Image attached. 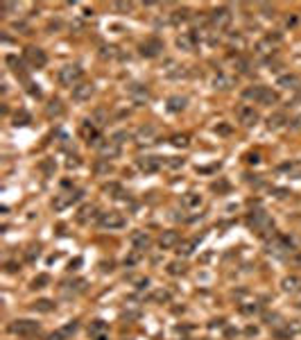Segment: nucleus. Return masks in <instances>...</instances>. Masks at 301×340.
I'll return each mask as SVG.
<instances>
[{"instance_id": "09e8293b", "label": "nucleus", "mask_w": 301, "mask_h": 340, "mask_svg": "<svg viewBox=\"0 0 301 340\" xmlns=\"http://www.w3.org/2000/svg\"><path fill=\"white\" fill-rule=\"evenodd\" d=\"M229 43H233V45H238V48H242L244 39H242L240 34H231V36H229Z\"/></svg>"}, {"instance_id": "bb28decb", "label": "nucleus", "mask_w": 301, "mask_h": 340, "mask_svg": "<svg viewBox=\"0 0 301 340\" xmlns=\"http://www.w3.org/2000/svg\"><path fill=\"white\" fill-rule=\"evenodd\" d=\"M281 286H283V290L290 293V295L301 293V277H297V274H290V277H285L283 281H281Z\"/></svg>"}, {"instance_id": "4be33fe9", "label": "nucleus", "mask_w": 301, "mask_h": 340, "mask_svg": "<svg viewBox=\"0 0 301 340\" xmlns=\"http://www.w3.org/2000/svg\"><path fill=\"white\" fill-rule=\"evenodd\" d=\"M84 290H86V281H84V279H75V281L61 283V293H64V297L79 295V293H84Z\"/></svg>"}, {"instance_id": "423d86ee", "label": "nucleus", "mask_w": 301, "mask_h": 340, "mask_svg": "<svg viewBox=\"0 0 301 340\" xmlns=\"http://www.w3.org/2000/svg\"><path fill=\"white\" fill-rule=\"evenodd\" d=\"M281 43V34L276 32V34H267L265 39H261L256 45H254V53H256V57L261 59H270L272 55H276V45Z\"/></svg>"}, {"instance_id": "1a4fd4ad", "label": "nucleus", "mask_w": 301, "mask_h": 340, "mask_svg": "<svg viewBox=\"0 0 301 340\" xmlns=\"http://www.w3.org/2000/svg\"><path fill=\"white\" fill-rule=\"evenodd\" d=\"M209 18H211V25H213L215 30H227L233 21V12L229 7H215Z\"/></svg>"}, {"instance_id": "f03ea898", "label": "nucleus", "mask_w": 301, "mask_h": 340, "mask_svg": "<svg viewBox=\"0 0 301 340\" xmlns=\"http://www.w3.org/2000/svg\"><path fill=\"white\" fill-rule=\"evenodd\" d=\"M242 98L249 102H256V105H265V107H272L279 102V93L272 91L270 86H263V84L247 86L242 91Z\"/></svg>"}, {"instance_id": "a18cd8bd", "label": "nucleus", "mask_w": 301, "mask_h": 340, "mask_svg": "<svg viewBox=\"0 0 301 340\" xmlns=\"http://www.w3.org/2000/svg\"><path fill=\"white\" fill-rule=\"evenodd\" d=\"M166 166H168V168H181V166H183V159H179V157H168Z\"/></svg>"}, {"instance_id": "de8ad7c7", "label": "nucleus", "mask_w": 301, "mask_h": 340, "mask_svg": "<svg viewBox=\"0 0 301 340\" xmlns=\"http://www.w3.org/2000/svg\"><path fill=\"white\" fill-rule=\"evenodd\" d=\"M288 127H290V129H294V132H297V129H301V114H299V116H294V118L290 120Z\"/></svg>"}, {"instance_id": "864d4df0", "label": "nucleus", "mask_w": 301, "mask_h": 340, "mask_svg": "<svg viewBox=\"0 0 301 340\" xmlns=\"http://www.w3.org/2000/svg\"><path fill=\"white\" fill-rule=\"evenodd\" d=\"M276 193V198H285V195H290V190H285V188H272Z\"/></svg>"}, {"instance_id": "9b49d317", "label": "nucleus", "mask_w": 301, "mask_h": 340, "mask_svg": "<svg viewBox=\"0 0 301 340\" xmlns=\"http://www.w3.org/2000/svg\"><path fill=\"white\" fill-rule=\"evenodd\" d=\"M23 57H25V62L30 64L32 68H43L45 64H48V55L41 48H36V45H27V48L23 50Z\"/></svg>"}, {"instance_id": "b1692460", "label": "nucleus", "mask_w": 301, "mask_h": 340, "mask_svg": "<svg viewBox=\"0 0 301 340\" xmlns=\"http://www.w3.org/2000/svg\"><path fill=\"white\" fill-rule=\"evenodd\" d=\"M281 88H294V91H299L301 88V77L294 75V73H285V75L279 77V82H276Z\"/></svg>"}, {"instance_id": "c9c22d12", "label": "nucleus", "mask_w": 301, "mask_h": 340, "mask_svg": "<svg viewBox=\"0 0 301 340\" xmlns=\"http://www.w3.org/2000/svg\"><path fill=\"white\" fill-rule=\"evenodd\" d=\"M95 211H97V209L93 207V204H86V207H84L82 211L77 213V220H79V222H88V218L95 216Z\"/></svg>"}, {"instance_id": "f3484780", "label": "nucleus", "mask_w": 301, "mask_h": 340, "mask_svg": "<svg viewBox=\"0 0 301 340\" xmlns=\"http://www.w3.org/2000/svg\"><path fill=\"white\" fill-rule=\"evenodd\" d=\"M179 243H181V236H179V231H175V229H168V231H163V234L159 236V245H161V250L179 248Z\"/></svg>"}, {"instance_id": "7ed1b4c3", "label": "nucleus", "mask_w": 301, "mask_h": 340, "mask_svg": "<svg viewBox=\"0 0 301 340\" xmlns=\"http://www.w3.org/2000/svg\"><path fill=\"white\" fill-rule=\"evenodd\" d=\"M267 254L272 256H281V259H285V256H290L294 252V240L288 238V236H281V234H274L272 238H267V245H265Z\"/></svg>"}, {"instance_id": "603ef678", "label": "nucleus", "mask_w": 301, "mask_h": 340, "mask_svg": "<svg viewBox=\"0 0 301 340\" xmlns=\"http://www.w3.org/2000/svg\"><path fill=\"white\" fill-rule=\"evenodd\" d=\"M27 120H30V116H27V114H21V116H16V123H14V125H25Z\"/></svg>"}, {"instance_id": "a19ab883", "label": "nucleus", "mask_w": 301, "mask_h": 340, "mask_svg": "<svg viewBox=\"0 0 301 340\" xmlns=\"http://www.w3.org/2000/svg\"><path fill=\"white\" fill-rule=\"evenodd\" d=\"M102 57L105 59H114V57H118V48L116 45H102Z\"/></svg>"}, {"instance_id": "2f4dec72", "label": "nucleus", "mask_w": 301, "mask_h": 340, "mask_svg": "<svg viewBox=\"0 0 301 340\" xmlns=\"http://www.w3.org/2000/svg\"><path fill=\"white\" fill-rule=\"evenodd\" d=\"M188 18H190V12H188L186 7L175 9V12L170 14V23H172V25H179V23H186Z\"/></svg>"}, {"instance_id": "4d7b16f0", "label": "nucleus", "mask_w": 301, "mask_h": 340, "mask_svg": "<svg viewBox=\"0 0 301 340\" xmlns=\"http://www.w3.org/2000/svg\"><path fill=\"white\" fill-rule=\"evenodd\" d=\"M215 132H220V134H229V127H227V125H220V127H215Z\"/></svg>"}, {"instance_id": "4c0bfd02", "label": "nucleus", "mask_w": 301, "mask_h": 340, "mask_svg": "<svg viewBox=\"0 0 301 340\" xmlns=\"http://www.w3.org/2000/svg\"><path fill=\"white\" fill-rule=\"evenodd\" d=\"M261 309H263V304H258V302H249V304H240V313L244 315H254V313H261Z\"/></svg>"}, {"instance_id": "49530a36", "label": "nucleus", "mask_w": 301, "mask_h": 340, "mask_svg": "<svg viewBox=\"0 0 301 340\" xmlns=\"http://www.w3.org/2000/svg\"><path fill=\"white\" fill-rule=\"evenodd\" d=\"M131 7H134L131 3H114V9H116V12H131Z\"/></svg>"}, {"instance_id": "72a5a7b5", "label": "nucleus", "mask_w": 301, "mask_h": 340, "mask_svg": "<svg viewBox=\"0 0 301 340\" xmlns=\"http://www.w3.org/2000/svg\"><path fill=\"white\" fill-rule=\"evenodd\" d=\"M32 309L39 311V313H50V311H55V302H50V300H36L34 304H32Z\"/></svg>"}, {"instance_id": "f257e3e1", "label": "nucleus", "mask_w": 301, "mask_h": 340, "mask_svg": "<svg viewBox=\"0 0 301 340\" xmlns=\"http://www.w3.org/2000/svg\"><path fill=\"white\" fill-rule=\"evenodd\" d=\"M247 225H249V229L256 231V234L263 236V238H272V236H274V222H272V218L267 216L263 209H256V211L249 213Z\"/></svg>"}, {"instance_id": "79ce46f5", "label": "nucleus", "mask_w": 301, "mask_h": 340, "mask_svg": "<svg viewBox=\"0 0 301 340\" xmlns=\"http://www.w3.org/2000/svg\"><path fill=\"white\" fill-rule=\"evenodd\" d=\"M140 256H143V252H138V250H134L129 256H125V265L127 268H131V265H136L140 261Z\"/></svg>"}, {"instance_id": "c756f323", "label": "nucleus", "mask_w": 301, "mask_h": 340, "mask_svg": "<svg viewBox=\"0 0 301 340\" xmlns=\"http://www.w3.org/2000/svg\"><path fill=\"white\" fill-rule=\"evenodd\" d=\"M186 98L183 95H172L170 100H168V111H172V114H179V111L186 109Z\"/></svg>"}, {"instance_id": "ea45409f", "label": "nucleus", "mask_w": 301, "mask_h": 340, "mask_svg": "<svg viewBox=\"0 0 301 340\" xmlns=\"http://www.w3.org/2000/svg\"><path fill=\"white\" fill-rule=\"evenodd\" d=\"M50 283V277L48 274H39V277L32 279V288H45Z\"/></svg>"}, {"instance_id": "052dcab7", "label": "nucleus", "mask_w": 301, "mask_h": 340, "mask_svg": "<svg viewBox=\"0 0 301 340\" xmlns=\"http://www.w3.org/2000/svg\"><path fill=\"white\" fill-rule=\"evenodd\" d=\"M301 102V88H299V93H297V98H294V105H299Z\"/></svg>"}, {"instance_id": "412c9836", "label": "nucleus", "mask_w": 301, "mask_h": 340, "mask_svg": "<svg viewBox=\"0 0 301 340\" xmlns=\"http://www.w3.org/2000/svg\"><path fill=\"white\" fill-rule=\"evenodd\" d=\"M131 245H134V250H138V252H145V250L149 248V243H152V238H149L147 231H134V234L129 236Z\"/></svg>"}, {"instance_id": "58836bf2", "label": "nucleus", "mask_w": 301, "mask_h": 340, "mask_svg": "<svg viewBox=\"0 0 301 340\" xmlns=\"http://www.w3.org/2000/svg\"><path fill=\"white\" fill-rule=\"evenodd\" d=\"M183 270H186V265L181 263V261H172V263H168V272L170 274H183Z\"/></svg>"}, {"instance_id": "473e14b6", "label": "nucleus", "mask_w": 301, "mask_h": 340, "mask_svg": "<svg viewBox=\"0 0 301 340\" xmlns=\"http://www.w3.org/2000/svg\"><path fill=\"white\" fill-rule=\"evenodd\" d=\"M285 123H290V120L285 118V114H274V116H270V120H267V127L279 129V127H283Z\"/></svg>"}, {"instance_id": "cd10ccee", "label": "nucleus", "mask_w": 301, "mask_h": 340, "mask_svg": "<svg viewBox=\"0 0 301 340\" xmlns=\"http://www.w3.org/2000/svg\"><path fill=\"white\" fill-rule=\"evenodd\" d=\"M202 238H190V240H181L179 248H177V254L179 256H190L192 252H195V248L199 245Z\"/></svg>"}, {"instance_id": "c85d7f7f", "label": "nucleus", "mask_w": 301, "mask_h": 340, "mask_svg": "<svg viewBox=\"0 0 301 340\" xmlns=\"http://www.w3.org/2000/svg\"><path fill=\"white\" fill-rule=\"evenodd\" d=\"M7 64L12 66V71L16 73V77H21V80H27V71H25V66H23L21 59H16L14 55H9V57H7Z\"/></svg>"}, {"instance_id": "6e6d98bb", "label": "nucleus", "mask_w": 301, "mask_h": 340, "mask_svg": "<svg viewBox=\"0 0 301 340\" xmlns=\"http://www.w3.org/2000/svg\"><path fill=\"white\" fill-rule=\"evenodd\" d=\"M79 166V159L77 157H70V161H68V168H77Z\"/></svg>"}, {"instance_id": "f704fd0d", "label": "nucleus", "mask_w": 301, "mask_h": 340, "mask_svg": "<svg viewBox=\"0 0 301 340\" xmlns=\"http://www.w3.org/2000/svg\"><path fill=\"white\" fill-rule=\"evenodd\" d=\"M105 193H109L111 198H116V200H122V198H125V190H122L120 184H107V186H105Z\"/></svg>"}, {"instance_id": "dca6fc26", "label": "nucleus", "mask_w": 301, "mask_h": 340, "mask_svg": "<svg viewBox=\"0 0 301 340\" xmlns=\"http://www.w3.org/2000/svg\"><path fill=\"white\" fill-rule=\"evenodd\" d=\"M120 143H116L114 138H107V141H102L100 143V148H97V152H100V157L105 161H109V159H116V157L120 155Z\"/></svg>"}, {"instance_id": "a878e982", "label": "nucleus", "mask_w": 301, "mask_h": 340, "mask_svg": "<svg viewBox=\"0 0 301 340\" xmlns=\"http://www.w3.org/2000/svg\"><path fill=\"white\" fill-rule=\"evenodd\" d=\"M279 172L292 177V179H301V161H285L279 166Z\"/></svg>"}, {"instance_id": "e433bc0d", "label": "nucleus", "mask_w": 301, "mask_h": 340, "mask_svg": "<svg viewBox=\"0 0 301 340\" xmlns=\"http://www.w3.org/2000/svg\"><path fill=\"white\" fill-rule=\"evenodd\" d=\"M170 143L175 148H188L190 145V138H188V134H175V136L170 138Z\"/></svg>"}, {"instance_id": "680f3d73", "label": "nucleus", "mask_w": 301, "mask_h": 340, "mask_svg": "<svg viewBox=\"0 0 301 340\" xmlns=\"http://www.w3.org/2000/svg\"><path fill=\"white\" fill-rule=\"evenodd\" d=\"M100 340H105V338H100Z\"/></svg>"}, {"instance_id": "5701e85b", "label": "nucleus", "mask_w": 301, "mask_h": 340, "mask_svg": "<svg viewBox=\"0 0 301 340\" xmlns=\"http://www.w3.org/2000/svg\"><path fill=\"white\" fill-rule=\"evenodd\" d=\"M236 86V77L233 75H227V73H218V75L213 77V88H218V91H229V88Z\"/></svg>"}, {"instance_id": "393cba45", "label": "nucleus", "mask_w": 301, "mask_h": 340, "mask_svg": "<svg viewBox=\"0 0 301 340\" xmlns=\"http://www.w3.org/2000/svg\"><path fill=\"white\" fill-rule=\"evenodd\" d=\"M202 202H204V198H202L199 193H186L181 198V207L188 209V211H195V209H199Z\"/></svg>"}, {"instance_id": "39448f33", "label": "nucleus", "mask_w": 301, "mask_h": 340, "mask_svg": "<svg viewBox=\"0 0 301 340\" xmlns=\"http://www.w3.org/2000/svg\"><path fill=\"white\" fill-rule=\"evenodd\" d=\"M39 331H41V327L34 320H14L9 324V333H14L18 338H34Z\"/></svg>"}, {"instance_id": "aec40b11", "label": "nucleus", "mask_w": 301, "mask_h": 340, "mask_svg": "<svg viewBox=\"0 0 301 340\" xmlns=\"http://www.w3.org/2000/svg\"><path fill=\"white\" fill-rule=\"evenodd\" d=\"M129 95H131V100L136 102V105H143V102H147L149 100V88L145 86V84H129Z\"/></svg>"}, {"instance_id": "37998d69", "label": "nucleus", "mask_w": 301, "mask_h": 340, "mask_svg": "<svg viewBox=\"0 0 301 340\" xmlns=\"http://www.w3.org/2000/svg\"><path fill=\"white\" fill-rule=\"evenodd\" d=\"M149 300L152 302H170V293L168 290H154Z\"/></svg>"}, {"instance_id": "6ab92c4d", "label": "nucleus", "mask_w": 301, "mask_h": 340, "mask_svg": "<svg viewBox=\"0 0 301 340\" xmlns=\"http://www.w3.org/2000/svg\"><path fill=\"white\" fill-rule=\"evenodd\" d=\"M77 327H79V324H77V320H70V322H66L64 327H59L57 331H53V333H50V338H48V340H68L75 331H77Z\"/></svg>"}, {"instance_id": "4468645a", "label": "nucleus", "mask_w": 301, "mask_h": 340, "mask_svg": "<svg viewBox=\"0 0 301 340\" xmlns=\"http://www.w3.org/2000/svg\"><path fill=\"white\" fill-rule=\"evenodd\" d=\"M236 116H238V123L244 125V127H254V125L258 123V111L254 109V107H249V105H240L238 107V111H236Z\"/></svg>"}, {"instance_id": "20e7f679", "label": "nucleus", "mask_w": 301, "mask_h": 340, "mask_svg": "<svg viewBox=\"0 0 301 340\" xmlns=\"http://www.w3.org/2000/svg\"><path fill=\"white\" fill-rule=\"evenodd\" d=\"M82 77H84V71L77 66V64H68V66L59 68V73H57L59 84L61 86H70V88L82 84Z\"/></svg>"}, {"instance_id": "9d476101", "label": "nucleus", "mask_w": 301, "mask_h": 340, "mask_svg": "<svg viewBox=\"0 0 301 340\" xmlns=\"http://www.w3.org/2000/svg\"><path fill=\"white\" fill-rule=\"evenodd\" d=\"M79 200H82V190H77V188H73V190H64V193L55 195L53 207H55V211H64V209H68L70 204L79 202Z\"/></svg>"}, {"instance_id": "bf43d9fd", "label": "nucleus", "mask_w": 301, "mask_h": 340, "mask_svg": "<svg viewBox=\"0 0 301 340\" xmlns=\"http://www.w3.org/2000/svg\"><path fill=\"white\" fill-rule=\"evenodd\" d=\"M258 161H261V159H258V155H249V164H258Z\"/></svg>"}, {"instance_id": "c03bdc74", "label": "nucleus", "mask_w": 301, "mask_h": 340, "mask_svg": "<svg viewBox=\"0 0 301 340\" xmlns=\"http://www.w3.org/2000/svg\"><path fill=\"white\" fill-rule=\"evenodd\" d=\"M236 68H238L240 73H252V64H249L247 59H242V57L236 59Z\"/></svg>"}, {"instance_id": "6e6552de", "label": "nucleus", "mask_w": 301, "mask_h": 340, "mask_svg": "<svg viewBox=\"0 0 301 340\" xmlns=\"http://www.w3.org/2000/svg\"><path fill=\"white\" fill-rule=\"evenodd\" d=\"M163 50H166V45H163V41L157 39V36H149V39H145L143 43L138 45L140 57H145V59H157V57H161Z\"/></svg>"}, {"instance_id": "ddd939ff", "label": "nucleus", "mask_w": 301, "mask_h": 340, "mask_svg": "<svg viewBox=\"0 0 301 340\" xmlns=\"http://www.w3.org/2000/svg\"><path fill=\"white\" fill-rule=\"evenodd\" d=\"M159 141V127L157 125H143V127L136 132V143L138 145H152Z\"/></svg>"}, {"instance_id": "5fc2aeb1", "label": "nucleus", "mask_w": 301, "mask_h": 340, "mask_svg": "<svg viewBox=\"0 0 301 340\" xmlns=\"http://www.w3.org/2000/svg\"><path fill=\"white\" fill-rule=\"evenodd\" d=\"M292 25H297V16H288V18H285V27H292Z\"/></svg>"}, {"instance_id": "8fccbe9b", "label": "nucleus", "mask_w": 301, "mask_h": 340, "mask_svg": "<svg viewBox=\"0 0 301 340\" xmlns=\"http://www.w3.org/2000/svg\"><path fill=\"white\" fill-rule=\"evenodd\" d=\"M95 170H97V172H109V170H111L109 161H105V159H102V164H97V166H95Z\"/></svg>"}, {"instance_id": "2eb2a0df", "label": "nucleus", "mask_w": 301, "mask_h": 340, "mask_svg": "<svg viewBox=\"0 0 301 340\" xmlns=\"http://www.w3.org/2000/svg\"><path fill=\"white\" fill-rule=\"evenodd\" d=\"M197 41H199V34H197L195 30L192 32H181L179 36H177V48L183 50V53H192L197 45Z\"/></svg>"}, {"instance_id": "a211bd4d", "label": "nucleus", "mask_w": 301, "mask_h": 340, "mask_svg": "<svg viewBox=\"0 0 301 340\" xmlns=\"http://www.w3.org/2000/svg\"><path fill=\"white\" fill-rule=\"evenodd\" d=\"M93 93H95V86H93L91 82H82V84H77L73 88V100L75 102H86V100H91Z\"/></svg>"}, {"instance_id": "7c9ffc66", "label": "nucleus", "mask_w": 301, "mask_h": 340, "mask_svg": "<svg viewBox=\"0 0 301 340\" xmlns=\"http://www.w3.org/2000/svg\"><path fill=\"white\" fill-rule=\"evenodd\" d=\"M45 114H48L50 118H59V116L64 114V105H61V100H57V98L50 100V105L45 107Z\"/></svg>"}, {"instance_id": "0eeeda50", "label": "nucleus", "mask_w": 301, "mask_h": 340, "mask_svg": "<svg viewBox=\"0 0 301 340\" xmlns=\"http://www.w3.org/2000/svg\"><path fill=\"white\" fill-rule=\"evenodd\" d=\"M97 227L100 229H109V231L122 229V227H127V218L118 211H105L97 216Z\"/></svg>"}, {"instance_id": "f8f14e48", "label": "nucleus", "mask_w": 301, "mask_h": 340, "mask_svg": "<svg viewBox=\"0 0 301 340\" xmlns=\"http://www.w3.org/2000/svg\"><path fill=\"white\" fill-rule=\"evenodd\" d=\"M166 164V161L161 159V157H138L136 159V166H138L140 172H145V175H154V172L161 170V166Z\"/></svg>"}, {"instance_id": "13d9d810", "label": "nucleus", "mask_w": 301, "mask_h": 340, "mask_svg": "<svg viewBox=\"0 0 301 340\" xmlns=\"http://www.w3.org/2000/svg\"><path fill=\"white\" fill-rule=\"evenodd\" d=\"M43 170L50 175V172H53V161H45V164H43Z\"/></svg>"}, {"instance_id": "3c124183", "label": "nucleus", "mask_w": 301, "mask_h": 340, "mask_svg": "<svg viewBox=\"0 0 301 340\" xmlns=\"http://www.w3.org/2000/svg\"><path fill=\"white\" fill-rule=\"evenodd\" d=\"M261 12H265V16H274V7H270V5H261Z\"/></svg>"}]
</instances>
